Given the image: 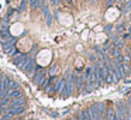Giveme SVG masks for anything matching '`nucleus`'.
<instances>
[{"instance_id":"obj_5","label":"nucleus","mask_w":131,"mask_h":120,"mask_svg":"<svg viewBox=\"0 0 131 120\" xmlns=\"http://www.w3.org/2000/svg\"><path fill=\"white\" fill-rule=\"evenodd\" d=\"M89 110H90V114H92V119H93V120H99V119H102V116H100V110H99V106H97V103L92 105L90 107H89Z\"/></svg>"},{"instance_id":"obj_12","label":"nucleus","mask_w":131,"mask_h":120,"mask_svg":"<svg viewBox=\"0 0 131 120\" xmlns=\"http://www.w3.org/2000/svg\"><path fill=\"white\" fill-rule=\"evenodd\" d=\"M10 100H12V97L7 95V96H4L3 99H2V102H0V106H3V107H6V106H9Z\"/></svg>"},{"instance_id":"obj_24","label":"nucleus","mask_w":131,"mask_h":120,"mask_svg":"<svg viewBox=\"0 0 131 120\" xmlns=\"http://www.w3.org/2000/svg\"><path fill=\"white\" fill-rule=\"evenodd\" d=\"M68 120H71V119H68Z\"/></svg>"},{"instance_id":"obj_1","label":"nucleus","mask_w":131,"mask_h":120,"mask_svg":"<svg viewBox=\"0 0 131 120\" xmlns=\"http://www.w3.org/2000/svg\"><path fill=\"white\" fill-rule=\"evenodd\" d=\"M30 61V57L27 54H20V55H16L14 58H13V64L14 65H17L20 69H24L27 65V62Z\"/></svg>"},{"instance_id":"obj_17","label":"nucleus","mask_w":131,"mask_h":120,"mask_svg":"<svg viewBox=\"0 0 131 120\" xmlns=\"http://www.w3.org/2000/svg\"><path fill=\"white\" fill-rule=\"evenodd\" d=\"M75 120H83V116H82V113H80V114H78V116L75 117Z\"/></svg>"},{"instance_id":"obj_21","label":"nucleus","mask_w":131,"mask_h":120,"mask_svg":"<svg viewBox=\"0 0 131 120\" xmlns=\"http://www.w3.org/2000/svg\"><path fill=\"white\" fill-rule=\"evenodd\" d=\"M0 120H10V119H6V117H2Z\"/></svg>"},{"instance_id":"obj_16","label":"nucleus","mask_w":131,"mask_h":120,"mask_svg":"<svg viewBox=\"0 0 131 120\" xmlns=\"http://www.w3.org/2000/svg\"><path fill=\"white\" fill-rule=\"evenodd\" d=\"M114 2H116V0H107V6H108V7H111V6L114 4Z\"/></svg>"},{"instance_id":"obj_6","label":"nucleus","mask_w":131,"mask_h":120,"mask_svg":"<svg viewBox=\"0 0 131 120\" xmlns=\"http://www.w3.org/2000/svg\"><path fill=\"white\" fill-rule=\"evenodd\" d=\"M34 66H35V62H34V59L32 58H30V61L27 62V65H26V68L23 69L24 72H26L28 76H32V71H34Z\"/></svg>"},{"instance_id":"obj_10","label":"nucleus","mask_w":131,"mask_h":120,"mask_svg":"<svg viewBox=\"0 0 131 120\" xmlns=\"http://www.w3.org/2000/svg\"><path fill=\"white\" fill-rule=\"evenodd\" d=\"M82 116H83V120H93V119H92V114H90L89 107L85 109V110H82Z\"/></svg>"},{"instance_id":"obj_22","label":"nucleus","mask_w":131,"mask_h":120,"mask_svg":"<svg viewBox=\"0 0 131 120\" xmlns=\"http://www.w3.org/2000/svg\"><path fill=\"white\" fill-rule=\"evenodd\" d=\"M99 120H107V119H106V117H102V119H99Z\"/></svg>"},{"instance_id":"obj_7","label":"nucleus","mask_w":131,"mask_h":120,"mask_svg":"<svg viewBox=\"0 0 131 120\" xmlns=\"http://www.w3.org/2000/svg\"><path fill=\"white\" fill-rule=\"evenodd\" d=\"M20 106H26V100H24L23 97H17V99H14L12 102V105H10V107H20Z\"/></svg>"},{"instance_id":"obj_9","label":"nucleus","mask_w":131,"mask_h":120,"mask_svg":"<svg viewBox=\"0 0 131 120\" xmlns=\"http://www.w3.org/2000/svg\"><path fill=\"white\" fill-rule=\"evenodd\" d=\"M97 106H99V110H100V116H102V117H106V113H107L106 105H104V103H97Z\"/></svg>"},{"instance_id":"obj_15","label":"nucleus","mask_w":131,"mask_h":120,"mask_svg":"<svg viewBox=\"0 0 131 120\" xmlns=\"http://www.w3.org/2000/svg\"><path fill=\"white\" fill-rule=\"evenodd\" d=\"M0 91H4V86H3V76H0Z\"/></svg>"},{"instance_id":"obj_3","label":"nucleus","mask_w":131,"mask_h":120,"mask_svg":"<svg viewBox=\"0 0 131 120\" xmlns=\"http://www.w3.org/2000/svg\"><path fill=\"white\" fill-rule=\"evenodd\" d=\"M16 41H17V38L16 37H10L9 40H4V41H2V45H3V49L6 52H9L10 49L14 47V44H16Z\"/></svg>"},{"instance_id":"obj_4","label":"nucleus","mask_w":131,"mask_h":120,"mask_svg":"<svg viewBox=\"0 0 131 120\" xmlns=\"http://www.w3.org/2000/svg\"><path fill=\"white\" fill-rule=\"evenodd\" d=\"M10 37L12 35H10V31H9V24H2L0 26V38H2V41L9 40Z\"/></svg>"},{"instance_id":"obj_8","label":"nucleus","mask_w":131,"mask_h":120,"mask_svg":"<svg viewBox=\"0 0 131 120\" xmlns=\"http://www.w3.org/2000/svg\"><path fill=\"white\" fill-rule=\"evenodd\" d=\"M9 96L12 99H17V97H23V92L20 89H13V91H9Z\"/></svg>"},{"instance_id":"obj_20","label":"nucleus","mask_w":131,"mask_h":120,"mask_svg":"<svg viewBox=\"0 0 131 120\" xmlns=\"http://www.w3.org/2000/svg\"><path fill=\"white\" fill-rule=\"evenodd\" d=\"M125 120H131V117H130V116H128V114H127V117H125Z\"/></svg>"},{"instance_id":"obj_11","label":"nucleus","mask_w":131,"mask_h":120,"mask_svg":"<svg viewBox=\"0 0 131 120\" xmlns=\"http://www.w3.org/2000/svg\"><path fill=\"white\" fill-rule=\"evenodd\" d=\"M40 4H41V0H30V6L34 10L40 9Z\"/></svg>"},{"instance_id":"obj_2","label":"nucleus","mask_w":131,"mask_h":120,"mask_svg":"<svg viewBox=\"0 0 131 120\" xmlns=\"http://www.w3.org/2000/svg\"><path fill=\"white\" fill-rule=\"evenodd\" d=\"M44 78H47V72L42 71V69H40V68H37V71H35V74H34V78H32V82L40 85Z\"/></svg>"},{"instance_id":"obj_18","label":"nucleus","mask_w":131,"mask_h":120,"mask_svg":"<svg viewBox=\"0 0 131 120\" xmlns=\"http://www.w3.org/2000/svg\"><path fill=\"white\" fill-rule=\"evenodd\" d=\"M4 114V107L3 106H0V116H3Z\"/></svg>"},{"instance_id":"obj_19","label":"nucleus","mask_w":131,"mask_h":120,"mask_svg":"<svg viewBox=\"0 0 131 120\" xmlns=\"http://www.w3.org/2000/svg\"><path fill=\"white\" fill-rule=\"evenodd\" d=\"M63 3H68V4H72V0H62Z\"/></svg>"},{"instance_id":"obj_13","label":"nucleus","mask_w":131,"mask_h":120,"mask_svg":"<svg viewBox=\"0 0 131 120\" xmlns=\"http://www.w3.org/2000/svg\"><path fill=\"white\" fill-rule=\"evenodd\" d=\"M130 10H131V0H128L127 3L124 4V7H123V12H124V13H128Z\"/></svg>"},{"instance_id":"obj_14","label":"nucleus","mask_w":131,"mask_h":120,"mask_svg":"<svg viewBox=\"0 0 131 120\" xmlns=\"http://www.w3.org/2000/svg\"><path fill=\"white\" fill-rule=\"evenodd\" d=\"M59 2H61V0H49V3L54 4V6H58V4H59Z\"/></svg>"},{"instance_id":"obj_23","label":"nucleus","mask_w":131,"mask_h":120,"mask_svg":"<svg viewBox=\"0 0 131 120\" xmlns=\"http://www.w3.org/2000/svg\"><path fill=\"white\" fill-rule=\"evenodd\" d=\"M16 120H23V119H16Z\"/></svg>"}]
</instances>
